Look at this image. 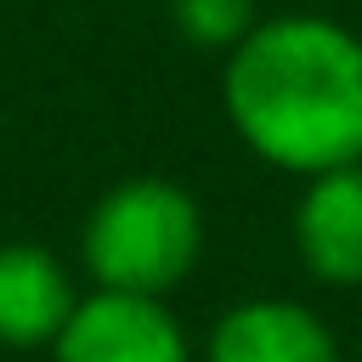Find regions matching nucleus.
Instances as JSON below:
<instances>
[{"label": "nucleus", "mask_w": 362, "mask_h": 362, "mask_svg": "<svg viewBox=\"0 0 362 362\" xmlns=\"http://www.w3.org/2000/svg\"><path fill=\"white\" fill-rule=\"evenodd\" d=\"M226 119L277 170L362 158V40L328 17H272L232 45Z\"/></svg>", "instance_id": "obj_1"}, {"label": "nucleus", "mask_w": 362, "mask_h": 362, "mask_svg": "<svg viewBox=\"0 0 362 362\" xmlns=\"http://www.w3.org/2000/svg\"><path fill=\"white\" fill-rule=\"evenodd\" d=\"M356 164H362V158H356Z\"/></svg>", "instance_id": "obj_8"}, {"label": "nucleus", "mask_w": 362, "mask_h": 362, "mask_svg": "<svg viewBox=\"0 0 362 362\" xmlns=\"http://www.w3.org/2000/svg\"><path fill=\"white\" fill-rule=\"evenodd\" d=\"M74 288L57 255L34 243H6L0 249V345H51L62 322L74 317Z\"/></svg>", "instance_id": "obj_6"}, {"label": "nucleus", "mask_w": 362, "mask_h": 362, "mask_svg": "<svg viewBox=\"0 0 362 362\" xmlns=\"http://www.w3.org/2000/svg\"><path fill=\"white\" fill-rule=\"evenodd\" d=\"M204 362H339V345L294 300H243L215 322Z\"/></svg>", "instance_id": "obj_5"}, {"label": "nucleus", "mask_w": 362, "mask_h": 362, "mask_svg": "<svg viewBox=\"0 0 362 362\" xmlns=\"http://www.w3.org/2000/svg\"><path fill=\"white\" fill-rule=\"evenodd\" d=\"M198 204L164 175H130L107 187L85 221V266L96 288L164 300L198 266Z\"/></svg>", "instance_id": "obj_2"}, {"label": "nucleus", "mask_w": 362, "mask_h": 362, "mask_svg": "<svg viewBox=\"0 0 362 362\" xmlns=\"http://www.w3.org/2000/svg\"><path fill=\"white\" fill-rule=\"evenodd\" d=\"M294 249L317 283L334 288L362 283V164L311 175L294 209Z\"/></svg>", "instance_id": "obj_4"}, {"label": "nucleus", "mask_w": 362, "mask_h": 362, "mask_svg": "<svg viewBox=\"0 0 362 362\" xmlns=\"http://www.w3.org/2000/svg\"><path fill=\"white\" fill-rule=\"evenodd\" d=\"M57 362H192L187 334L164 311V300L147 294H113L96 288L74 305L62 334L51 339Z\"/></svg>", "instance_id": "obj_3"}, {"label": "nucleus", "mask_w": 362, "mask_h": 362, "mask_svg": "<svg viewBox=\"0 0 362 362\" xmlns=\"http://www.w3.org/2000/svg\"><path fill=\"white\" fill-rule=\"evenodd\" d=\"M175 28L204 51H232L255 28V0H170Z\"/></svg>", "instance_id": "obj_7"}]
</instances>
